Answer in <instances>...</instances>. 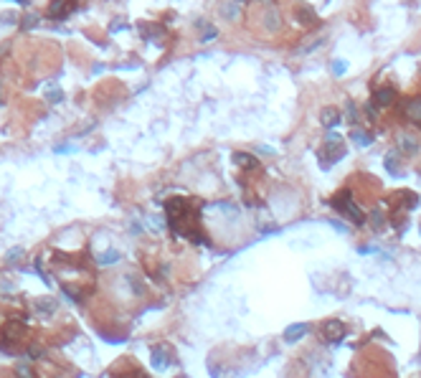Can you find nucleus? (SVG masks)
Masks as SVG:
<instances>
[{
  "label": "nucleus",
  "mask_w": 421,
  "mask_h": 378,
  "mask_svg": "<svg viewBox=\"0 0 421 378\" xmlns=\"http://www.w3.org/2000/svg\"><path fill=\"white\" fill-rule=\"evenodd\" d=\"M165 216H167V224L173 229V234L188 239V241H198V244H208L203 229H200V219H198V208L193 206V201L183 198V196H175L170 201H165Z\"/></svg>",
  "instance_id": "obj_1"
},
{
  "label": "nucleus",
  "mask_w": 421,
  "mask_h": 378,
  "mask_svg": "<svg viewBox=\"0 0 421 378\" xmlns=\"http://www.w3.org/2000/svg\"><path fill=\"white\" fill-rule=\"evenodd\" d=\"M330 206H332L338 214H343L345 219H350L355 226H363V224H365V214H363V208L353 201V191H350V188H343L340 193H335L332 201H330Z\"/></svg>",
  "instance_id": "obj_2"
},
{
  "label": "nucleus",
  "mask_w": 421,
  "mask_h": 378,
  "mask_svg": "<svg viewBox=\"0 0 421 378\" xmlns=\"http://www.w3.org/2000/svg\"><path fill=\"white\" fill-rule=\"evenodd\" d=\"M343 155H345L343 137H340V135H335V132H330V135L325 137V142H322L320 152H317V157H320L322 167H330V165H332V162H338Z\"/></svg>",
  "instance_id": "obj_3"
},
{
  "label": "nucleus",
  "mask_w": 421,
  "mask_h": 378,
  "mask_svg": "<svg viewBox=\"0 0 421 378\" xmlns=\"http://www.w3.org/2000/svg\"><path fill=\"white\" fill-rule=\"evenodd\" d=\"M26 325L23 322H6L3 330H0V348L11 350V345H18L26 338Z\"/></svg>",
  "instance_id": "obj_4"
},
{
  "label": "nucleus",
  "mask_w": 421,
  "mask_h": 378,
  "mask_svg": "<svg viewBox=\"0 0 421 378\" xmlns=\"http://www.w3.org/2000/svg\"><path fill=\"white\" fill-rule=\"evenodd\" d=\"M320 335H322V340H325V343L338 345V343L348 335V325H345V322H340V320H327V322H322V325H320Z\"/></svg>",
  "instance_id": "obj_5"
},
{
  "label": "nucleus",
  "mask_w": 421,
  "mask_h": 378,
  "mask_svg": "<svg viewBox=\"0 0 421 378\" xmlns=\"http://www.w3.org/2000/svg\"><path fill=\"white\" fill-rule=\"evenodd\" d=\"M279 28H282L279 11H277L272 3H267V6H264V13H262V31H264V33H277Z\"/></svg>",
  "instance_id": "obj_6"
},
{
  "label": "nucleus",
  "mask_w": 421,
  "mask_h": 378,
  "mask_svg": "<svg viewBox=\"0 0 421 378\" xmlns=\"http://www.w3.org/2000/svg\"><path fill=\"white\" fill-rule=\"evenodd\" d=\"M294 18H297L300 26H307V28L317 23V13H315V8L307 6V3H302V0H300V3H294Z\"/></svg>",
  "instance_id": "obj_7"
},
{
  "label": "nucleus",
  "mask_w": 421,
  "mask_h": 378,
  "mask_svg": "<svg viewBox=\"0 0 421 378\" xmlns=\"http://www.w3.org/2000/svg\"><path fill=\"white\" fill-rule=\"evenodd\" d=\"M396 97H398V94H396V89L386 84V87H378V89L373 92V99H370V102L381 109V107H391V104L396 102Z\"/></svg>",
  "instance_id": "obj_8"
},
{
  "label": "nucleus",
  "mask_w": 421,
  "mask_h": 378,
  "mask_svg": "<svg viewBox=\"0 0 421 378\" xmlns=\"http://www.w3.org/2000/svg\"><path fill=\"white\" fill-rule=\"evenodd\" d=\"M170 360H173V353H170V345H165V343H160V345H155L152 348V365L155 368H167L170 365Z\"/></svg>",
  "instance_id": "obj_9"
},
{
  "label": "nucleus",
  "mask_w": 421,
  "mask_h": 378,
  "mask_svg": "<svg viewBox=\"0 0 421 378\" xmlns=\"http://www.w3.org/2000/svg\"><path fill=\"white\" fill-rule=\"evenodd\" d=\"M403 117H406L411 124L421 127V97H413V99H408V102L403 104Z\"/></svg>",
  "instance_id": "obj_10"
},
{
  "label": "nucleus",
  "mask_w": 421,
  "mask_h": 378,
  "mask_svg": "<svg viewBox=\"0 0 421 378\" xmlns=\"http://www.w3.org/2000/svg\"><path fill=\"white\" fill-rule=\"evenodd\" d=\"M338 122H340V109H338V107H325V109L320 112V124H322V127L332 130Z\"/></svg>",
  "instance_id": "obj_11"
},
{
  "label": "nucleus",
  "mask_w": 421,
  "mask_h": 378,
  "mask_svg": "<svg viewBox=\"0 0 421 378\" xmlns=\"http://www.w3.org/2000/svg\"><path fill=\"white\" fill-rule=\"evenodd\" d=\"M234 162L239 167H244V170H257L259 167V160L254 155H249V152H234Z\"/></svg>",
  "instance_id": "obj_12"
},
{
  "label": "nucleus",
  "mask_w": 421,
  "mask_h": 378,
  "mask_svg": "<svg viewBox=\"0 0 421 378\" xmlns=\"http://www.w3.org/2000/svg\"><path fill=\"white\" fill-rule=\"evenodd\" d=\"M140 28L147 31V33H142L147 41H157V44L165 41V31H162V26H147V23H140Z\"/></svg>",
  "instance_id": "obj_13"
},
{
  "label": "nucleus",
  "mask_w": 421,
  "mask_h": 378,
  "mask_svg": "<svg viewBox=\"0 0 421 378\" xmlns=\"http://www.w3.org/2000/svg\"><path fill=\"white\" fill-rule=\"evenodd\" d=\"M398 150H403V152H416V150H418V140H416L413 135H408V132H401V135H398Z\"/></svg>",
  "instance_id": "obj_14"
},
{
  "label": "nucleus",
  "mask_w": 421,
  "mask_h": 378,
  "mask_svg": "<svg viewBox=\"0 0 421 378\" xmlns=\"http://www.w3.org/2000/svg\"><path fill=\"white\" fill-rule=\"evenodd\" d=\"M350 137H353V142L360 145V147H368V145L373 142V135H370L368 130H363V127H355V130L350 132Z\"/></svg>",
  "instance_id": "obj_15"
},
{
  "label": "nucleus",
  "mask_w": 421,
  "mask_h": 378,
  "mask_svg": "<svg viewBox=\"0 0 421 378\" xmlns=\"http://www.w3.org/2000/svg\"><path fill=\"white\" fill-rule=\"evenodd\" d=\"M305 332H307V325H305V322L289 325V327L284 330V340H287V343H294V340H300V338H302Z\"/></svg>",
  "instance_id": "obj_16"
},
{
  "label": "nucleus",
  "mask_w": 421,
  "mask_h": 378,
  "mask_svg": "<svg viewBox=\"0 0 421 378\" xmlns=\"http://www.w3.org/2000/svg\"><path fill=\"white\" fill-rule=\"evenodd\" d=\"M33 310L41 315H51V312H56V300H36Z\"/></svg>",
  "instance_id": "obj_17"
},
{
  "label": "nucleus",
  "mask_w": 421,
  "mask_h": 378,
  "mask_svg": "<svg viewBox=\"0 0 421 378\" xmlns=\"http://www.w3.org/2000/svg\"><path fill=\"white\" fill-rule=\"evenodd\" d=\"M114 262H119V251H114V249H107L104 254L97 257V264H102V267H109Z\"/></svg>",
  "instance_id": "obj_18"
},
{
  "label": "nucleus",
  "mask_w": 421,
  "mask_h": 378,
  "mask_svg": "<svg viewBox=\"0 0 421 378\" xmlns=\"http://www.w3.org/2000/svg\"><path fill=\"white\" fill-rule=\"evenodd\" d=\"M112 378H147L142 370H137V368H127V370H117V373H112Z\"/></svg>",
  "instance_id": "obj_19"
},
{
  "label": "nucleus",
  "mask_w": 421,
  "mask_h": 378,
  "mask_svg": "<svg viewBox=\"0 0 421 378\" xmlns=\"http://www.w3.org/2000/svg\"><path fill=\"white\" fill-rule=\"evenodd\" d=\"M322 41H325V36H320V38H310V41H305V44H302V46H297V54H300V56H302V54H307V51H312V49H315V46H320V44H322Z\"/></svg>",
  "instance_id": "obj_20"
},
{
  "label": "nucleus",
  "mask_w": 421,
  "mask_h": 378,
  "mask_svg": "<svg viewBox=\"0 0 421 378\" xmlns=\"http://www.w3.org/2000/svg\"><path fill=\"white\" fill-rule=\"evenodd\" d=\"M330 69H332V74H335V76H343V74L348 71V61H343V59H335Z\"/></svg>",
  "instance_id": "obj_21"
},
{
  "label": "nucleus",
  "mask_w": 421,
  "mask_h": 378,
  "mask_svg": "<svg viewBox=\"0 0 421 378\" xmlns=\"http://www.w3.org/2000/svg\"><path fill=\"white\" fill-rule=\"evenodd\" d=\"M386 170L391 175H398V165H396V152H388L386 155Z\"/></svg>",
  "instance_id": "obj_22"
},
{
  "label": "nucleus",
  "mask_w": 421,
  "mask_h": 378,
  "mask_svg": "<svg viewBox=\"0 0 421 378\" xmlns=\"http://www.w3.org/2000/svg\"><path fill=\"white\" fill-rule=\"evenodd\" d=\"M224 18H226V21H236V18H239V8H236L234 3L224 6Z\"/></svg>",
  "instance_id": "obj_23"
},
{
  "label": "nucleus",
  "mask_w": 421,
  "mask_h": 378,
  "mask_svg": "<svg viewBox=\"0 0 421 378\" xmlns=\"http://www.w3.org/2000/svg\"><path fill=\"white\" fill-rule=\"evenodd\" d=\"M370 221H373V226H375V229H381V226L386 224V214L375 208V211H370Z\"/></svg>",
  "instance_id": "obj_24"
},
{
  "label": "nucleus",
  "mask_w": 421,
  "mask_h": 378,
  "mask_svg": "<svg viewBox=\"0 0 421 378\" xmlns=\"http://www.w3.org/2000/svg\"><path fill=\"white\" fill-rule=\"evenodd\" d=\"M216 28L214 26H203V33H200V41H210V38H216Z\"/></svg>",
  "instance_id": "obj_25"
},
{
  "label": "nucleus",
  "mask_w": 421,
  "mask_h": 378,
  "mask_svg": "<svg viewBox=\"0 0 421 378\" xmlns=\"http://www.w3.org/2000/svg\"><path fill=\"white\" fill-rule=\"evenodd\" d=\"M36 23H38V16H36V13H28V16H26V21L21 23V31H28V28H31V26H36Z\"/></svg>",
  "instance_id": "obj_26"
},
{
  "label": "nucleus",
  "mask_w": 421,
  "mask_h": 378,
  "mask_svg": "<svg viewBox=\"0 0 421 378\" xmlns=\"http://www.w3.org/2000/svg\"><path fill=\"white\" fill-rule=\"evenodd\" d=\"M16 373H18L21 378H31V368H28L26 363H18V365H16Z\"/></svg>",
  "instance_id": "obj_27"
},
{
  "label": "nucleus",
  "mask_w": 421,
  "mask_h": 378,
  "mask_svg": "<svg viewBox=\"0 0 421 378\" xmlns=\"http://www.w3.org/2000/svg\"><path fill=\"white\" fill-rule=\"evenodd\" d=\"M375 112H378V107L370 102V104L365 107V114H368V119H378V114H375Z\"/></svg>",
  "instance_id": "obj_28"
},
{
  "label": "nucleus",
  "mask_w": 421,
  "mask_h": 378,
  "mask_svg": "<svg viewBox=\"0 0 421 378\" xmlns=\"http://www.w3.org/2000/svg\"><path fill=\"white\" fill-rule=\"evenodd\" d=\"M64 99V94L59 92V89H54V92H49V102H61Z\"/></svg>",
  "instance_id": "obj_29"
},
{
  "label": "nucleus",
  "mask_w": 421,
  "mask_h": 378,
  "mask_svg": "<svg viewBox=\"0 0 421 378\" xmlns=\"http://www.w3.org/2000/svg\"><path fill=\"white\" fill-rule=\"evenodd\" d=\"M71 150H74V145H69V142H66V145H56V147H54V152H59V155H61V152H71Z\"/></svg>",
  "instance_id": "obj_30"
},
{
  "label": "nucleus",
  "mask_w": 421,
  "mask_h": 378,
  "mask_svg": "<svg viewBox=\"0 0 421 378\" xmlns=\"http://www.w3.org/2000/svg\"><path fill=\"white\" fill-rule=\"evenodd\" d=\"M348 117H350V122H355V117H358V114H355V104H353V102H348Z\"/></svg>",
  "instance_id": "obj_31"
},
{
  "label": "nucleus",
  "mask_w": 421,
  "mask_h": 378,
  "mask_svg": "<svg viewBox=\"0 0 421 378\" xmlns=\"http://www.w3.org/2000/svg\"><path fill=\"white\" fill-rule=\"evenodd\" d=\"M16 3H21V6H26V3H28V0H16Z\"/></svg>",
  "instance_id": "obj_32"
},
{
  "label": "nucleus",
  "mask_w": 421,
  "mask_h": 378,
  "mask_svg": "<svg viewBox=\"0 0 421 378\" xmlns=\"http://www.w3.org/2000/svg\"><path fill=\"white\" fill-rule=\"evenodd\" d=\"M418 234H421V224H418Z\"/></svg>",
  "instance_id": "obj_33"
}]
</instances>
